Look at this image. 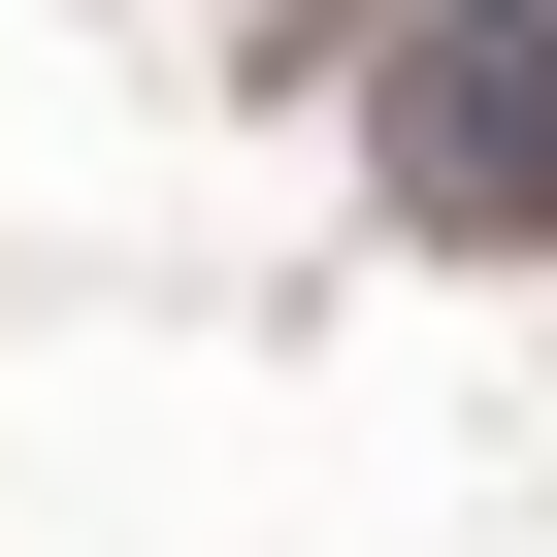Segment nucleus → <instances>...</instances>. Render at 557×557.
<instances>
[{
    "instance_id": "1",
    "label": "nucleus",
    "mask_w": 557,
    "mask_h": 557,
    "mask_svg": "<svg viewBox=\"0 0 557 557\" xmlns=\"http://www.w3.org/2000/svg\"><path fill=\"white\" fill-rule=\"evenodd\" d=\"M361 164H394L426 230H557V0H426L394 99H361Z\"/></svg>"
}]
</instances>
